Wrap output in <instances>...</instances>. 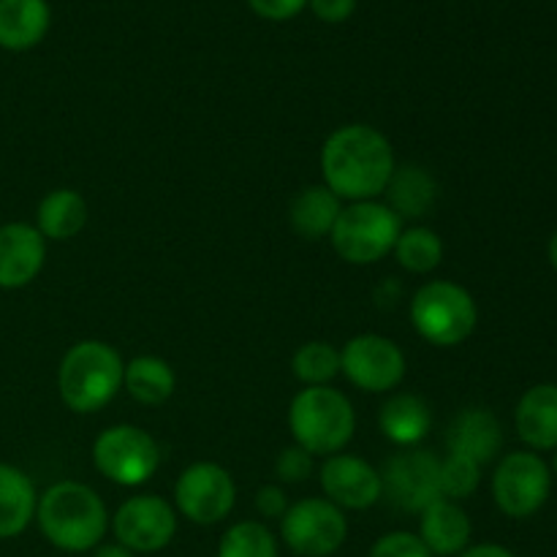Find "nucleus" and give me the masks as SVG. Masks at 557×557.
I'll list each match as a JSON object with an SVG mask.
<instances>
[{
  "mask_svg": "<svg viewBox=\"0 0 557 557\" xmlns=\"http://www.w3.org/2000/svg\"><path fill=\"white\" fill-rule=\"evenodd\" d=\"M457 557H515L506 547L500 544H476V547H468L462 549Z\"/></svg>",
  "mask_w": 557,
  "mask_h": 557,
  "instance_id": "35",
  "label": "nucleus"
},
{
  "mask_svg": "<svg viewBox=\"0 0 557 557\" xmlns=\"http://www.w3.org/2000/svg\"><path fill=\"white\" fill-rule=\"evenodd\" d=\"M288 498L283 493V487L277 484H264V487L256 493V511H259L264 520H283V515L288 511Z\"/></svg>",
  "mask_w": 557,
  "mask_h": 557,
  "instance_id": "32",
  "label": "nucleus"
},
{
  "mask_svg": "<svg viewBox=\"0 0 557 557\" xmlns=\"http://www.w3.org/2000/svg\"><path fill=\"white\" fill-rule=\"evenodd\" d=\"M397 161L392 141L364 123L341 125L321 147L324 185L341 201H373L389 185Z\"/></svg>",
  "mask_w": 557,
  "mask_h": 557,
  "instance_id": "1",
  "label": "nucleus"
},
{
  "mask_svg": "<svg viewBox=\"0 0 557 557\" xmlns=\"http://www.w3.org/2000/svg\"><path fill=\"white\" fill-rule=\"evenodd\" d=\"M117 544L131 553H161L177 533V511L161 495H134L112 517Z\"/></svg>",
  "mask_w": 557,
  "mask_h": 557,
  "instance_id": "13",
  "label": "nucleus"
},
{
  "mask_svg": "<svg viewBox=\"0 0 557 557\" xmlns=\"http://www.w3.org/2000/svg\"><path fill=\"white\" fill-rule=\"evenodd\" d=\"M305 3L308 0H248V5L256 14L272 22L292 20V16H297L305 9Z\"/></svg>",
  "mask_w": 557,
  "mask_h": 557,
  "instance_id": "33",
  "label": "nucleus"
},
{
  "mask_svg": "<svg viewBox=\"0 0 557 557\" xmlns=\"http://www.w3.org/2000/svg\"><path fill=\"white\" fill-rule=\"evenodd\" d=\"M384 194H389V210L400 221L403 218L417 221V218H424L435 207L438 183H435L428 169L417 166V163H406V166L395 169Z\"/></svg>",
  "mask_w": 557,
  "mask_h": 557,
  "instance_id": "21",
  "label": "nucleus"
},
{
  "mask_svg": "<svg viewBox=\"0 0 557 557\" xmlns=\"http://www.w3.org/2000/svg\"><path fill=\"white\" fill-rule=\"evenodd\" d=\"M36 520L44 539L63 553H90L109 531L107 504L82 482H58L44 490Z\"/></svg>",
  "mask_w": 557,
  "mask_h": 557,
  "instance_id": "2",
  "label": "nucleus"
},
{
  "mask_svg": "<svg viewBox=\"0 0 557 557\" xmlns=\"http://www.w3.org/2000/svg\"><path fill=\"white\" fill-rule=\"evenodd\" d=\"M419 539L428 547L430 555L457 557L462 549L471 547L473 525L471 517L466 515L455 500L438 498L419 515Z\"/></svg>",
  "mask_w": 557,
  "mask_h": 557,
  "instance_id": "16",
  "label": "nucleus"
},
{
  "mask_svg": "<svg viewBox=\"0 0 557 557\" xmlns=\"http://www.w3.org/2000/svg\"><path fill=\"white\" fill-rule=\"evenodd\" d=\"M313 471H315V457L297 444L288 446V449H283L275 460L277 479L286 484L308 482V479L313 476Z\"/></svg>",
  "mask_w": 557,
  "mask_h": 557,
  "instance_id": "30",
  "label": "nucleus"
},
{
  "mask_svg": "<svg viewBox=\"0 0 557 557\" xmlns=\"http://www.w3.org/2000/svg\"><path fill=\"white\" fill-rule=\"evenodd\" d=\"M174 504L185 520L196 525H218L232 515L237 504V484L232 473L218 462H194L177 476Z\"/></svg>",
  "mask_w": 557,
  "mask_h": 557,
  "instance_id": "9",
  "label": "nucleus"
},
{
  "mask_svg": "<svg viewBox=\"0 0 557 557\" xmlns=\"http://www.w3.org/2000/svg\"><path fill=\"white\" fill-rule=\"evenodd\" d=\"M292 373L305 386H330V381L341 373V351L326 341L305 343L294 354Z\"/></svg>",
  "mask_w": 557,
  "mask_h": 557,
  "instance_id": "27",
  "label": "nucleus"
},
{
  "mask_svg": "<svg viewBox=\"0 0 557 557\" xmlns=\"http://www.w3.org/2000/svg\"><path fill=\"white\" fill-rule=\"evenodd\" d=\"M446 444H449V455H460L476 466H487L504 446V430L487 408H466L451 422Z\"/></svg>",
  "mask_w": 557,
  "mask_h": 557,
  "instance_id": "17",
  "label": "nucleus"
},
{
  "mask_svg": "<svg viewBox=\"0 0 557 557\" xmlns=\"http://www.w3.org/2000/svg\"><path fill=\"white\" fill-rule=\"evenodd\" d=\"M92 557H136L131 549H125L123 544H98Z\"/></svg>",
  "mask_w": 557,
  "mask_h": 557,
  "instance_id": "36",
  "label": "nucleus"
},
{
  "mask_svg": "<svg viewBox=\"0 0 557 557\" xmlns=\"http://www.w3.org/2000/svg\"><path fill=\"white\" fill-rule=\"evenodd\" d=\"M87 223V201L79 190L58 188L49 190L36 210V228L44 239L65 243L74 239Z\"/></svg>",
  "mask_w": 557,
  "mask_h": 557,
  "instance_id": "23",
  "label": "nucleus"
},
{
  "mask_svg": "<svg viewBox=\"0 0 557 557\" xmlns=\"http://www.w3.org/2000/svg\"><path fill=\"white\" fill-rule=\"evenodd\" d=\"M92 462L98 473L117 487H141L161 466V446L136 424H114L92 444Z\"/></svg>",
  "mask_w": 557,
  "mask_h": 557,
  "instance_id": "7",
  "label": "nucleus"
},
{
  "mask_svg": "<svg viewBox=\"0 0 557 557\" xmlns=\"http://www.w3.org/2000/svg\"><path fill=\"white\" fill-rule=\"evenodd\" d=\"M38 495L30 476L0 462V539H14L36 520Z\"/></svg>",
  "mask_w": 557,
  "mask_h": 557,
  "instance_id": "22",
  "label": "nucleus"
},
{
  "mask_svg": "<svg viewBox=\"0 0 557 557\" xmlns=\"http://www.w3.org/2000/svg\"><path fill=\"white\" fill-rule=\"evenodd\" d=\"M392 253L403 270L413 272V275H428L444 259V243L433 228L408 226L400 232Z\"/></svg>",
  "mask_w": 557,
  "mask_h": 557,
  "instance_id": "26",
  "label": "nucleus"
},
{
  "mask_svg": "<svg viewBox=\"0 0 557 557\" xmlns=\"http://www.w3.org/2000/svg\"><path fill=\"white\" fill-rule=\"evenodd\" d=\"M517 433L531 449H557V384H536L517 403Z\"/></svg>",
  "mask_w": 557,
  "mask_h": 557,
  "instance_id": "18",
  "label": "nucleus"
},
{
  "mask_svg": "<svg viewBox=\"0 0 557 557\" xmlns=\"http://www.w3.org/2000/svg\"><path fill=\"white\" fill-rule=\"evenodd\" d=\"M294 444L313 457L341 455L354 438L357 413L351 400L332 386H305L288 406Z\"/></svg>",
  "mask_w": 557,
  "mask_h": 557,
  "instance_id": "4",
  "label": "nucleus"
},
{
  "mask_svg": "<svg viewBox=\"0 0 557 557\" xmlns=\"http://www.w3.org/2000/svg\"><path fill=\"white\" fill-rule=\"evenodd\" d=\"M123 386L136 403L141 406H163L174 395V370L166 359L161 357H134L125 364Z\"/></svg>",
  "mask_w": 557,
  "mask_h": 557,
  "instance_id": "25",
  "label": "nucleus"
},
{
  "mask_svg": "<svg viewBox=\"0 0 557 557\" xmlns=\"http://www.w3.org/2000/svg\"><path fill=\"white\" fill-rule=\"evenodd\" d=\"M47 0H0V47L11 52L33 49L49 30Z\"/></svg>",
  "mask_w": 557,
  "mask_h": 557,
  "instance_id": "20",
  "label": "nucleus"
},
{
  "mask_svg": "<svg viewBox=\"0 0 557 557\" xmlns=\"http://www.w3.org/2000/svg\"><path fill=\"white\" fill-rule=\"evenodd\" d=\"M381 482L392 506L422 515L441 498V460L428 449H403L384 462Z\"/></svg>",
  "mask_w": 557,
  "mask_h": 557,
  "instance_id": "12",
  "label": "nucleus"
},
{
  "mask_svg": "<svg viewBox=\"0 0 557 557\" xmlns=\"http://www.w3.org/2000/svg\"><path fill=\"white\" fill-rule=\"evenodd\" d=\"M47 261V239L30 223L0 226V288H22L38 277Z\"/></svg>",
  "mask_w": 557,
  "mask_h": 557,
  "instance_id": "15",
  "label": "nucleus"
},
{
  "mask_svg": "<svg viewBox=\"0 0 557 557\" xmlns=\"http://www.w3.org/2000/svg\"><path fill=\"white\" fill-rule=\"evenodd\" d=\"M553 476L547 462L533 451H511L498 462L493 476V498L506 517L525 520L549 498Z\"/></svg>",
  "mask_w": 557,
  "mask_h": 557,
  "instance_id": "10",
  "label": "nucleus"
},
{
  "mask_svg": "<svg viewBox=\"0 0 557 557\" xmlns=\"http://www.w3.org/2000/svg\"><path fill=\"white\" fill-rule=\"evenodd\" d=\"M125 362L103 341H79L65 351L58 368L60 400L74 413H96L123 389Z\"/></svg>",
  "mask_w": 557,
  "mask_h": 557,
  "instance_id": "3",
  "label": "nucleus"
},
{
  "mask_svg": "<svg viewBox=\"0 0 557 557\" xmlns=\"http://www.w3.org/2000/svg\"><path fill=\"white\" fill-rule=\"evenodd\" d=\"M281 539L299 557H332L346 544L348 520L332 500L305 498L283 515Z\"/></svg>",
  "mask_w": 557,
  "mask_h": 557,
  "instance_id": "8",
  "label": "nucleus"
},
{
  "mask_svg": "<svg viewBox=\"0 0 557 557\" xmlns=\"http://www.w3.org/2000/svg\"><path fill=\"white\" fill-rule=\"evenodd\" d=\"M555 473H557V455H555Z\"/></svg>",
  "mask_w": 557,
  "mask_h": 557,
  "instance_id": "38",
  "label": "nucleus"
},
{
  "mask_svg": "<svg viewBox=\"0 0 557 557\" xmlns=\"http://www.w3.org/2000/svg\"><path fill=\"white\" fill-rule=\"evenodd\" d=\"M321 490L337 509L364 511L384 498L381 471L354 455H332L321 466Z\"/></svg>",
  "mask_w": 557,
  "mask_h": 557,
  "instance_id": "14",
  "label": "nucleus"
},
{
  "mask_svg": "<svg viewBox=\"0 0 557 557\" xmlns=\"http://www.w3.org/2000/svg\"><path fill=\"white\" fill-rule=\"evenodd\" d=\"M218 557H277V539L264 522H234L221 536Z\"/></svg>",
  "mask_w": 557,
  "mask_h": 557,
  "instance_id": "28",
  "label": "nucleus"
},
{
  "mask_svg": "<svg viewBox=\"0 0 557 557\" xmlns=\"http://www.w3.org/2000/svg\"><path fill=\"white\" fill-rule=\"evenodd\" d=\"M482 482V466L460 455H449L441 460V498L446 500H466L468 495L476 493Z\"/></svg>",
  "mask_w": 557,
  "mask_h": 557,
  "instance_id": "29",
  "label": "nucleus"
},
{
  "mask_svg": "<svg viewBox=\"0 0 557 557\" xmlns=\"http://www.w3.org/2000/svg\"><path fill=\"white\" fill-rule=\"evenodd\" d=\"M341 212L343 201L326 185H310L292 201L288 221H292L294 234L315 243V239L330 237Z\"/></svg>",
  "mask_w": 557,
  "mask_h": 557,
  "instance_id": "24",
  "label": "nucleus"
},
{
  "mask_svg": "<svg viewBox=\"0 0 557 557\" xmlns=\"http://www.w3.org/2000/svg\"><path fill=\"white\" fill-rule=\"evenodd\" d=\"M403 221L389 210V205L373 201H351L343 207L330 243L343 261L357 267L375 264L395 250Z\"/></svg>",
  "mask_w": 557,
  "mask_h": 557,
  "instance_id": "6",
  "label": "nucleus"
},
{
  "mask_svg": "<svg viewBox=\"0 0 557 557\" xmlns=\"http://www.w3.org/2000/svg\"><path fill=\"white\" fill-rule=\"evenodd\" d=\"M341 373L357 389L384 395L397 389L406 379V354L395 341L384 335H357L343 346Z\"/></svg>",
  "mask_w": 557,
  "mask_h": 557,
  "instance_id": "11",
  "label": "nucleus"
},
{
  "mask_svg": "<svg viewBox=\"0 0 557 557\" xmlns=\"http://www.w3.org/2000/svg\"><path fill=\"white\" fill-rule=\"evenodd\" d=\"M430 424H433L430 406L411 392H397V395L386 397L379 411V428L384 438H389L395 446H403V449H413L419 441H424V435L430 433Z\"/></svg>",
  "mask_w": 557,
  "mask_h": 557,
  "instance_id": "19",
  "label": "nucleus"
},
{
  "mask_svg": "<svg viewBox=\"0 0 557 557\" xmlns=\"http://www.w3.org/2000/svg\"><path fill=\"white\" fill-rule=\"evenodd\" d=\"M308 3L321 22H332V25L346 22L357 9V0H308Z\"/></svg>",
  "mask_w": 557,
  "mask_h": 557,
  "instance_id": "34",
  "label": "nucleus"
},
{
  "mask_svg": "<svg viewBox=\"0 0 557 557\" xmlns=\"http://www.w3.org/2000/svg\"><path fill=\"white\" fill-rule=\"evenodd\" d=\"M549 264L557 270V232L553 234V239H549Z\"/></svg>",
  "mask_w": 557,
  "mask_h": 557,
  "instance_id": "37",
  "label": "nucleus"
},
{
  "mask_svg": "<svg viewBox=\"0 0 557 557\" xmlns=\"http://www.w3.org/2000/svg\"><path fill=\"white\" fill-rule=\"evenodd\" d=\"M368 557H433L428 553V547L422 544V539L417 533L408 531H395L381 536L379 542L370 547Z\"/></svg>",
  "mask_w": 557,
  "mask_h": 557,
  "instance_id": "31",
  "label": "nucleus"
},
{
  "mask_svg": "<svg viewBox=\"0 0 557 557\" xmlns=\"http://www.w3.org/2000/svg\"><path fill=\"white\" fill-rule=\"evenodd\" d=\"M479 321L476 299L451 281H430L413 294L411 324L435 348H455L473 335Z\"/></svg>",
  "mask_w": 557,
  "mask_h": 557,
  "instance_id": "5",
  "label": "nucleus"
}]
</instances>
